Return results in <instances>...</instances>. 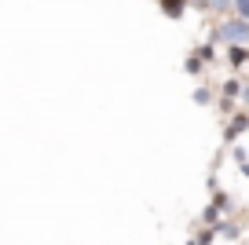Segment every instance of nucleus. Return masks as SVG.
Instances as JSON below:
<instances>
[{
	"instance_id": "1",
	"label": "nucleus",
	"mask_w": 249,
	"mask_h": 245,
	"mask_svg": "<svg viewBox=\"0 0 249 245\" xmlns=\"http://www.w3.org/2000/svg\"><path fill=\"white\" fill-rule=\"evenodd\" d=\"M220 37H224L227 44L249 40V18H242V22H224V26H220Z\"/></svg>"
},
{
	"instance_id": "2",
	"label": "nucleus",
	"mask_w": 249,
	"mask_h": 245,
	"mask_svg": "<svg viewBox=\"0 0 249 245\" xmlns=\"http://www.w3.org/2000/svg\"><path fill=\"white\" fill-rule=\"evenodd\" d=\"M161 11L169 18H179V15H183V0H161Z\"/></svg>"
},
{
	"instance_id": "3",
	"label": "nucleus",
	"mask_w": 249,
	"mask_h": 245,
	"mask_svg": "<svg viewBox=\"0 0 249 245\" xmlns=\"http://www.w3.org/2000/svg\"><path fill=\"white\" fill-rule=\"evenodd\" d=\"M246 59L249 55L242 52V48H231V66H246Z\"/></svg>"
},
{
	"instance_id": "4",
	"label": "nucleus",
	"mask_w": 249,
	"mask_h": 245,
	"mask_svg": "<svg viewBox=\"0 0 249 245\" xmlns=\"http://www.w3.org/2000/svg\"><path fill=\"white\" fill-rule=\"evenodd\" d=\"M234 4H238V15L249 18V0H234Z\"/></svg>"
}]
</instances>
